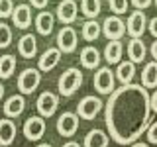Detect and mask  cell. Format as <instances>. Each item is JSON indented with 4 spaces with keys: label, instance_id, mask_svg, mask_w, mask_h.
I'll use <instances>...</instances> for the list:
<instances>
[{
    "label": "cell",
    "instance_id": "74e56055",
    "mask_svg": "<svg viewBox=\"0 0 157 147\" xmlns=\"http://www.w3.org/2000/svg\"><path fill=\"white\" fill-rule=\"evenodd\" d=\"M63 147H81V145H78L77 141H67V143L63 145Z\"/></svg>",
    "mask_w": 157,
    "mask_h": 147
},
{
    "label": "cell",
    "instance_id": "30bf717a",
    "mask_svg": "<svg viewBox=\"0 0 157 147\" xmlns=\"http://www.w3.org/2000/svg\"><path fill=\"white\" fill-rule=\"evenodd\" d=\"M78 130V114L73 112H63L57 120V131L63 137H73Z\"/></svg>",
    "mask_w": 157,
    "mask_h": 147
},
{
    "label": "cell",
    "instance_id": "5b68a950",
    "mask_svg": "<svg viewBox=\"0 0 157 147\" xmlns=\"http://www.w3.org/2000/svg\"><path fill=\"white\" fill-rule=\"evenodd\" d=\"M36 106H37L39 116H43V118H51V116L57 112V108H59V96H57V94H53L51 90H45V92H41V94L37 96Z\"/></svg>",
    "mask_w": 157,
    "mask_h": 147
},
{
    "label": "cell",
    "instance_id": "83f0119b",
    "mask_svg": "<svg viewBox=\"0 0 157 147\" xmlns=\"http://www.w3.org/2000/svg\"><path fill=\"white\" fill-rule=\"evenodd\" d=\"M12 43V29H10L8 24L0 22V49L8 47Z\"/></svg>",
    "mask_w": 157,
    "mask_h": 147
},
{
    "label": "cell",
    "instance_id": "9a60e30c",
    "mask_svg": "<svg viewBox=\"0 0 157 147\" xmlns=\"http://www.w3.org/2000/svg\"><path fill=\"white\" fill-rule=\"evenodd\" d=\"M55 28V16L49 10H41L36 16V29L39 36H49Z\"/></svg>",
    "mask_w": 157,
    "mask_h": 147
},
{
    "label": "cell",
    "instance_id": "4dcf8cb0",
    "mask_svg": "<svg viewBox=\"0 0 157 147\" xmlns=\"http://www.w3.org/2000/svg\"><path fill=\"white\" fill-rule=\"evenodd\" d=\"M147 141L149 143H157V122L149 124V127H147Z\"/></svg>",
    "mask_w": 157,
    "mask_h": 147
},
{
    "label": "cell",
    "instance_id": "8992f818",
    "mask_svg": "<svg viewBox=\"0 0 157 147\" xmlns=\"http://www.w3.org/2000/svg\"><path fill=\"white\" fill-rule=\"evenodd\" d=\"M47 126H45V120H43V116H32L26 120V124H24V135H26V139L29 141H39L45 134Z\"/></svg>",
    "mask_w": 157,
    "mask_h": 147
},
{
    "label": "cell",
    "instance_id": "5bb4252c",
    "mask_svg": "<svg viewBox=\"0 0 157 147\" xmlns=\"http://www.w3.org/2000/svg\"><path fill=\"white\" fill-rule=\"evenodd\" d=\"M59 61H61V49L59 47H49L43 51V55L39 57L37 61V69L39 71H51V69H55L59 65Z\"/></svg>",
    "mask_w": 157,
    "mask_h": 147
},
{
    "label": "cell",
    "instance_id": "3957f363",
    "mask_svg": "<svg viewBox=\"0 0 157 147\" xmlns=\"http://www.w3.org/2000/svg\"><path fill=\"white\" fill-rule=\"evenodd\" d=\"M39 82H41V71H39V69H33V67H28L20 73L18 88H20L22 94H32V92H36Z\"/></svg>",
    "mask_w": 157,
    "mask_h": 147
},
{
    "label": "cell",
    "instance_id": "8fae6325",
    "mask_svg": "<svg viewBox=\"0 0 157 147\" xmlns=\"http://www.w3.org/2000/svg\"><path fill=\"white\" fill-rule=\"evenodd\" d=\"M102 33L108 39H122L126 33V24L122 22L120 16H108L102 24Z\"/></svg>",
    "mask_w": 157,
    "mask_h": 147
},
{
    "label": "cell",
    "instance_id": "6da1fadb",
    "mask_svg": "<svg viewBox=\"0 0 157 147\" xmlns=\"http://www.w3.org/2000/svg\"><path fill=\"white\" fill-rule=\"evenodd\" d=\"M151 112V98L144 85H122L110 92L104 106L108 135L120 145H132L147 131Z\"/></svg>",
    "mask_w": 157,
    "mask_h": 147
},
{
    "label": "cell",
    "instance_id": "52a82bcc",
    "mask_svg": "<svg viewBox=\"0 0 157 147\" xmlns=\"http://www.w3.org/2000/svg\"><path fill=\"white\" fill-rule=\"evenodd\" d=\"M100 110H102V102L96 96H85L77 106V114L82 120H94Z\"/></svg>",
    "mask_w": 157,
    "mask_h": 147
},
{
    "label": "cell",
    "instance_id": "4fadbf2b",
    "mask_svg": "<svg viewBox=\"0 0 157 147\" xmlns=\"http://www.w3.org/2000/svg\"><path fill=\"white\" fill-rule=\"evenodd\" d=\"M12 22L18 29H28L32 26V4H20L14 8Z\"/></svg>",
    "mask_w": 157,
    "mask_h": 147
},
{
    "label": "cell",
    "instance_id": "1f68e13d",
    "mask_svg": "<svg viewBox=\"0 0 157 147\" xmlns=\"http://www.w3.org/2000/svg\"><path fill=\"white\" fill-rule=\"evenodd\" d=\"M130 2H132V6L137 8V10H145V8L151 6V2H153V0H130Z\"/></svg>",
    "mask_w": 157,
    "mask_h": 147
},
{
    "label": "cell",
    "instance_id": "44dd1931",
    "mask_svg": "<svg viewBox=\"0 0 157 147\" xmlns=\"http://www.w3.org/2000/svg\"><path fill=\"white\" fill-rule=\"evenodd\" d=\"M108 143H110L108 134H104L102 130H90L85 135L82 147H108Z\"/></svg>",
    "mask_w": 157,
    "mask_h": 147
},
{
    "label": "cell",
    "instance_id": "e575fe53",
    "mask_svg": "<svg viewBox=\"0 0 157 147\" xmlns=\"http://www.w3.org/2000/svg\"><path fill=\"white\" fill-rule=\"evenodd\" d=\"M149 98H151V110H153L155 114H157V90H155V92H153V94H151Z\"/></svg>",
    "mask_w": 157,
    "mask_h": 147
},
{
    "label": "cell",
    "instance_id": "cb8c5ba5",
    "mask_svg": "<svg viewBox=\"0 0 157 147\" xmlns=\"http://www.w3.org/2000/svg\"><path fill=\"white\" fill-rule=\"evenodd\" d=\"M141 85L145 88H157V61L145 63L144 71H141Z\"/></svg>",
    "mask_w": 157,
    "mask_h": 147
},
{
    "label": "cell",
    "instance_id": "e0dca14e",
    "mask_svg": "<svg viewBox=\"0 0 157 147\" xmlns=\"http://www.w3.org/2000/svg\"><path fill=\"white\" fill-rule=\"evenodd\" d=\"M16 131H18L16 124H14L8 116H6V120L2 118V120H0V145L2 147L12 145L14 139H16Z\"/></svg>",
    "mask_w": 157,
    "mask_h": 147
},
{
    "label": "cell",
    "instance_id": "d4e9b609",
    "mask_svg": "<svg viewBox=\"0 0 157 147\" xmlns=\"http://www.w3.org/2000/svg\"><path fill=\"white\" fill-rule=\"evenodd\" d=\"M100 33H102V28L94 18L86 20V22L82 24V39H85V41H94V39H98Z\"/></svg>",
    "mask_w": 157,
    "mask_h": 147
},
{
    "label": "cell",
    "instance_id": "603a6c76",
    "mask_svg": "<svg viewBox=\"0 0 157 147\" xmlns=\"http://www.w3.org/2000/svg\"><path fill=\"white\" fill-rule=\"evenodd\" d=\"M145 53H147L145 43L141 41L140 37H132V41L128 43V57H130V61L141 63L145 59Z\"/></svg>",
    "mask_w": 157,
    "mask_h": 147
},
{
    "label": "cell",
    "instance_id": "4316f807",
    "mask_svg": "<svg viewBox=\"0 0 157 147\" xmlns=\"http://www.w3.org/2000/svg\"><path fill=\"white\" fill-rule=\"evenodd\" d=\"M102 10V4L100 0H81V12L82 16H86L88 20L90 18H96Z\"/></svg>",
    "mask_w": 157,
    "mask_h": 147
},
{
    "label": "cell",
    "instance_id": "ac0fdd59",
    "mask_svg": "<svg viewBox=\"0 0 157 147\" xmlns=\"http://www.w3.org/2000/svg\"><path fill=\"white\" fill-rule=\"evenodd\" d=\"M78 59H81V65L85 69H96L100 65V51L94 45H86V47H82Z\"/></svg>",
    "mask_w": 157,
    "mask_h": 147
},
{
    "label": "cell",
    "instance_id": "60d3db41",
    "mask_svg": "<svg viewBox=\"0 0 157 147\" xmlns=\"http://www.w3.org/2000/svg\"><path fill=\"white\" fill-rule=\"evenodd\" d=\"M153 2H155V6H157V0H153Z\"/></svg>",
    "mask_w": 157,
    "mask_h": 147
},
{
    "label": "cell",
    "instance_id": "ab89813d",
    "mask_svg": "<svg viewBox=\"0 0 157 147\" xmlns=\"http://www.w3.org/2000/svg\"><path fill=\"white\" fill-rule=\"evenodd\" d=\"M37 147H53V145H51V143H39Z\"/></svg>",
    "mask_w": 157,
    "mask_h": 147
},
{
    "label": "cell",
    "instance_id": "f35d334b",
    "mask_svg": "<svg viewBox=\"0 0 157 147\" xmlns=\"http://www.w3.org/2000/svg\"><path fill=\"white\" fill-rule=\"evenodd\" d=\"M4 98V85H0V100Z\"/></svg>",
    "mask_w": 157,
    "mask_h": 147
},
{
    "label": "cell",
    "instance_id": "484cf974",
    "mask_svg": "<svg viewBox=\"0 0 157 147\" xmlns=\"http://www.w3.org/2000/svg\"><path fill=\"white\" fill-rule=\"evenodd\" d=\"M16 71V57L2 55L0 57V78H10Z\"/></svg>",
    "mask_w": 157,
    "mask_h": 147
},
{
    "label": "cell",
    "instance_id": "f1b7e54d",
    "mask_svg": "<svg viewBox=\"0 0 157 147\" xmlns=\"http://www.w3.org/2000/svg\"><path fill=\"white\" fill-rule=\"evenodd\" d=\"M128 4H130V0H108V6H110V10L116 14V16H120V14L126 12Z\"/></svg>",
    "mask_w": 157,
    "mask_h": 147
},
{
    "label": "cell",
    "instance_id": "d6a6232c",
    "mask_svg": "<svg viewBox=\"0 0 157 147\" xmlns=\"http://www.w3.org/2000/svg\"><path fill=\"white\" fill-rule=\"evenodd\" d=\"M29 4H32L33 8H37V10H45L49 0H29Z\"/></svg>",
    "mask_w": 157,
    "mask_h": 147
},
{
    "label": "cell",
    "instance_id": "9c48e42d",
    "mask_svg": "<svg viewBox=\"0 0 157 147\" xmlns=\"http://www.w3.org/2000/svg\"><path fill=\"white\" fill-rule=\"evenodd\" d=\"M77 43H78V37H77L75 28L65 26V28L59 29V33H57V47L61 49V53H73L77 49Z\"/></svg>",
    "mask_w": 157,
    "mask_h": 147
},
{
    "label": "cell",
    "instance_id": "2e32d148",
    "mask_svg": "<svg viewBox=\"0 0 157 147\" xmlns=\"http://www.w3.org/2000/svg\"><path fill=\"white\" fill-rule=\"evenodd\" d=\"M18 51L24 59H33L37 53V39L33 33H26V36L20 37L18 41Z\"/></svg>",
    "mask_w": 157,
    "mask_h": 147
},
{
    "label": "cell",
    "instance_id": "7c38bea8",
    "mask_svg": "<svg viewBox=\"0 0 157 147\" xmlns=\"http://www.w3.org/2000/svg\"><path fill=\"white\" fill-rule=\"evenodd\" d=\"M78 16V4L75 0H61L57 6V18L61 20L65 26L73 24Z\"/></svg>",
    "mask_w": 157,
    "mask_h": 147
},
{
    "label": "cell",
    "instance_id": "277c9868",
    "mask_svg": "<svg viewBox=\"0 0 157 147\" xmlns=\"http://www.w3.org/2000/svg\"><path fill=\"white\" fill-rule=\"evenodd\" d=\"M92 85H94V90L98 94H110V92H114V73L108 67H100L94 73Z\"/></svg>",
    "mask_w": 157,
    "mask_h": 147
},
{
    "label": "cell",
    "instance_id": "836d02e7",
    "mask_svg": "<svg viewBox=\"0 0 157 147\" xmlns=\"http://www.w3.org/2000/svg\"><path fill=\"white\" fill-rule=\"evenodd\" d=\"M147 26H149V33H151L153 37H157V16L151 18L149 22H147Z\"/></svg>",
    "mask_w": 157,
    "mask_h": 147
},
{
    "label": "cell",
    "instance_id": "f546056e",
    "mask_svg": "<svg viewBox=\"0 0 157 147\" xmlns=\"http://www.w3.org/2000/svg\"><path fill=\"white\" fill-rule=\"evenodd\" d=\"M14 2L12 0H0V18H12V12H14Z\"/></svg>",
    "mask_w": 157,
    "mask_h": 147
},
{
    "label": "cell",
    "instance_id": "ba28073f",
    "mask_svg": "<svg viewBox=\"0 0 157 147\" xmlns=\"http://www.w3.org/2000/svg\"><path fill=\"white\" fill-rule=\"evenodd\" d=\"M145 26H147V18H145V12L144 10H134L130 14L126 22V32L130 33V37H141L145 32Z\"/></svg>",
    "mask_w": 157,
    "mask_h": 147
},
{
    "label": "cell",
    "instance_id": "d590c367",
    "mask_svg": "<svg viewBox=\"0 0 157 147\" xmlns=\"http://www.w3.org/2000/svg\"><path fill=\"white\" fill-rule=\"evenodd\" d=\"M149 53H151V57L157 61V37H155V41L151 43V47H149Z\"/></svg>",
    "mask_w": 157,
    "mask_h": 147
},
{
    "label": "cell",
    "instance_id": "7a4b0ae2",
    "mask_svg": "<svg viewBox=\"0 0 157 147\" xmlns=\"http://www.w3.org/2000/svg\"><path fill=\"white\" fill-rule=\"evenodd\" d=\"M82 82H85V75H82V71H78V69H75V67L67 69V71L63 73L61 77H59V81H57L59 94H63V96H73V94L78 90V88H81Z\"/></svg>",
    "mask_w": 157,
    "mask_h": 147
},
{
    "label": "cell",
    "instance_id": "8d00e7d4",
    "mask_svg": "<svg viewBox=\"0 0 157 147\" xmlns=\"http://www.w3.org/2000/svg\"><path fill=\"white\" fill-rule=\"evenodd\" d=\"M130 147H149L147 143H144V141H134V143H132Z\"/></svg>",
    "mask_w": 157,
    "mask_h": 147
},
{
    "label": "cell",
    "instance_id": "ffe728a7",
    "mask_svg": "<svg viewBox=\"0 0 157 147\" xmlns=\"http://www.w3.org/2000/svg\"><path fill=\"white\" fill-rule=\"evenodd\" d=\"M24 110H26V100H24V96H20V94L10 96L8 100L4 102V114L8 118H18Z\"/></svg>",
    "mask_w": 157,
    "mask_h": 147
},
{
    "label": "cell",
    "instance_id": "d6986e66",
    "mask_svg": "<svg viewBox=\"0 0 157 147\" xmlns=\"http://www.w3.org/2000/svg\"><path fill=\"white\" fill-rule=\"evenodd\" d=\"M122 53H124V45L120 39H110L108 45L104 47V59L110 65H118L122 61Z\"/></svg>",
    "mask_w": 157,
    "mask_h": 147
},
{
    "label": "cell",
    "instance_id": "7402d4cb",
    "mask_svg": "<svg viewBox=\"0 0 157 147\" xmlns=\"http://www.w3.org/2000/svg\"><path fill=\"white\" fill-rule=\"evenodd\" d=\"M136 77V63L134 61H120L116 69V78L122 85H130Z\"/></svg>",
    "mask_w": 157,
    "mask_h": 147
}]
</instances>
